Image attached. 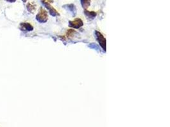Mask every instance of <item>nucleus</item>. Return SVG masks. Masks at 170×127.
Masks as SVG:
<instances>
[{
	"label": "nucleus",
	"mask_w": 170,
	"mask_h": 127,
	"mask_svg": "<svg viewBox=\"0 0 170 127\" xmlns=\"http://www.w3.org/2000/svg\"><path fill=\"white\" fill-rule=\"evenodd\" d=\"M49 19L47 11L45 10L43 8L41 7L39 8L38 13L36 16V20L39 22L43 24V23L47 22Z\"/></svg>",
	"instance_id": "obj_1"
},
{
	"label": "nucleus",
	"mask_w": 170,
	"mask_h": 127,
	"mask_svg": "<svg viewBox=\"0 0 170 127\" xmlns=\"http://www.w3.org/2000/svg\"><path fill=\"white\" fill-rule=\"evenodd\" d=\"M95 33V36L96 38V39L98 42L100 47H101V48L103 49L105 51H106V40L105 39V38L104 37V36L100 32L98 31H95L94 32Z\"/></svg>",
	"instance_id": "obj_2"
},
{
	"label": "nucleus",
	"mask_w": 170,
	"mask_h": 127,
	"mask_svg": "<svg viewBox=\"0 0 170 127\" xmlns=\"http://www.w3.org/2000/svg\"><path fill=\"white\" fill-rule=\"evenodd\" d=\"M41 2L44 7L48 10L50 15H52V17H58L60 15L58 11L50 5V3H47V2Z\"/></svg>",
	"instance_id": "obj_3"
},
{
	"label": "nucleus",
	"mask_w": 170,
	"mask_h": 127,
	"mask_svg": "<svg viewBox=\"0 0 170 127\" xmlns=\"http://www.w3.org/2000/svg\"><path fill=\"white\" fill-rule=\"evenodd\" d=\"M69 27L73 29H79L83 26V22L82 19L77 18L73 21L68 22Z\"/></svg>",
	"instance_id": "obj_4"
},
{
	"label": "nucleus",
	"mask_w": 170,
	"mask_h": 127,
	"mask_svg": "<svg viewBox=\"0 0 170 127\" xmlns=\"http://www.w3.org/2000/svg\"><path fill=\"white\" fill-rule=\"evenodd\" d=\"M63 8L70 12L73 17H75L77 13V10L75 5L73 4H66L63 6Z\"/></svg>",
	"instance_id": "obj_5"
},
{
	"label": "nucleus",
	"mask_w": 170,
	"mask_h": 127,
	"mask_svg": "<svg viewBox=\"0 0 170 127\" xmlns=\"http://www.w3.org/2000/svg\"><path fill=\"white\" fill-rule=\"evenodd\" d=\"M19 29L22 31L24 32H30L33 31V26L28 22H22L19 25Z\"/></svg>",
	"instance_id": "obj_6"
},
{
	"label": "nucleus",
	"mask_w": 170,
	"mask_h": 127,
	"mask_svg": "<svg viewBox=\"0 0 170 127\" xmlns=\"http://www.w3.org/2000/svg\"><path fill=\"white\" fill-rule=\"evenodd\" d=\"M84 15L86 17L87 19L89 20H92L96 18V17L97 16V14L95 11H88L87 10H84Z\"/></svg>",
	"instance_id": "obj_7"
},
{
	"label": "nucleus",
	"mask_w": 170,
	"mask_h": 127,
	"mask_svg": "<svg viewBox=\"0 0 170 127\" xmlns=\"http://www.w3.org/2000/svg\"><path fill=\"white\" fill-rule=\"evenodd\" d=\"M27 10L31 14H34L36 11V5L32 3H28L27 6Z\"/></svg>",
	"instance_id": "obj_8"
},
{
	"label": "nucleus",
	"mask_w": 170,
	"mask_h": 127,
	"mask_svg": "<svg viewBox=\"0 0 170 127\" xmlns=\"http://www.w3.org/2000/svg\"><path fill=\"white\" fill-rule=\"evenodd\" d=\"M90 2H91V0H80L82 8L84 10H87L90 5Z\"/></svg>",
	"instance_id": "obj_9"
},
{
	"label": "nucleus",
	"mask_w": 170,
	"mask_h": 127,
	"mask_svg": "<svg viewBox=\"0 0 170 127\" xmlns=\"http://www.w3.org/2000/svg\"><path fill=\"white\" fill-rule=\"evenodd\" d=\"M88 47L90 48H91V49H94L96 50H97L98 51H100V49H99V46L97 45V44H96V43H90L88 45Z\"/></svg>",
	"instance_id": "obj_10"
},
{
	"label": "nucleus",
	"mask_w": 170,
	"mask_h": 127,
	"mask_svg": "<svg viewBox=\"0 0 170 127\" xmlns=\"http://www.w3.org/2000/svg\"><path fill=\"white\" fill-rule=\"evenodd\" d=\"M77 33L73 29H69V30H68L67 33H66V36L68 38H71V37H73V36H74V34Z\"/></svg>",
	"instance_id": "obj_11"
},
{
	"label": "nucleus",
	"mask_w": 170,
	"mask_h": 127,
	"mask_svg": "<svg viewBox=\"0 0 170 127\" xmlns=\"http://www.w3.org/2000/svg\"><path fill=\"white\" fill-rule=\"evenodd\" d=\"M40 1L47 2V3H52L54 2V0H40Z\"/></svg>",
	"instance_id": "obj_12"
},
{
	"label": "nucleus",
	"mask_w": 170,
	"mask_h": 127,
	"mask_svg": "<svg viewBox=\"0 0 170 127\" xmlns=\"http://www.w3.org/2000/svg\"><path fill=\"white\" fill-rule=\"evenodd\" d=\"M5 1L8 2V3H13L16 2V0H5Z\"/></svg>",
	"instance_id": "obj_13"
},
{
	"label": "nucleus",
	"mask_w": 170,
	"mask_h": 127,
	"mask_svg": "<svg viewBox=\"0 0 170 127\" xmlns=\"http://www.w3.org/2000/svg\"><path fill=\"white\" fill-rule=\"evenodd\" d=\"M27 1V0H22V2L23 3H26Z\"/></svg>",
	"instance_id": "obj_14"
}]
</instances>
